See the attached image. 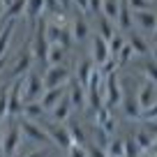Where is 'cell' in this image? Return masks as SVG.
I'll return each instance as SVG.
<instances>
[{
    "instance_id": "cell-1",
    "label": "cell",
    "mask_w": 157,
    "mask_h": 157,
    "mask_svg": "<svg viewBox=\"0 0 157 157\" xmlns=\"http://www.w3.org/2000/svg\"><path fill=\"white\" fill-rule=\"evenodd\" d=\"M30 49H33L35 56V63H39V69H46V60H49V49H51V42H49V19L42 16V19L35 23V33L30 37Z\"/></svg>"
},
{
    "instance_id": "cell-2",
    "label": "cell",
    "mask_w": 157,
    "mask_h": 157,
    "mask_svg": "<svg viewBox=\"0 0 157 157\" xmlns=\"http://www.w3.org/2000/svg\"><path fill=\"white\" fill-rule=\"evenodd\" d=\"M44 93V78L39 69H30L23 76V104L25 102H39Z\"/></svg>"
},
{
    "instance_id": "cell-3",
    "label": "cell",
    "mask_w": 157,
    "mask_h": 157,
    "mask_svg": "<svg viewBox=\"0 0 157 157\" xmlns=\"http://www.w3.org/2000/svg\"><path fill=\"white\" fill-rule=\"evenodd\" d=\"M123 86H120V78H118V74H109V76H104V106L109 109H118L120 104H123Z\"/></svg>"
},
{
    "instance_id": "cell-4",
    "label": "cell",
    "mask_w": 157,
    "mask_h": 157,
    "mask_svg": "<svg viewBox=\"0 0 157 157\" xmlns=\"http://www.w3.org/2000/svg\"><path fill=\"white\" fill-rule=\"evenodd\" d=\"M16 123H19V127H21V134H25L30 141L42 143V146H53V143H51V136L46 134V129H44V125H42V123L28 120V118H23V116L16 118Z\"/></svg>"
},
{
    "instance_id": "cell-5",
    "label": "cell",
    "mask_w": 157,
    "mask_h": 157,
    "mask_svg": "<svg viewBox=\"0 0 157 157\" xmlns=\"http://www.w3.org/2000/svg\"><path fill=\"white\" fill-rule=\"evenodd\" d=\"M44 90L46 88H60V86H67L72 81V72H69L67 65H51L44 69Z\"/></svg>"
},
{
    "instance_id": "cell-6",
    "label": "cell",
    "mask_w": 157,
    "mask_h": 157,
    "mask_svg": "<svg viewBox=\"0 0 157 157\" xmlns=\"http://www.w3.org/2000/svg\"><path fill=\"white\" fill-rule=\"evenodd\" d=\"M23 109V76L10 83V104H7V123L16 120Z\"/></svg>"
},
{
    "instance_id": "cell-7",
    "label": "cell",
    "mask_w": 157,
    "mask_h": 157,
    "mask_svg": "<svg viewBox=\"0 0 157 157\" xmlns=\"http://www.w3.org/2000/svg\"><path fill=\"white\" fill-rule=\"evenodd\" d=\"M33 65H35V56H33V49H30V44H28V46H23V49L19 51V56H16L14 65H12V69H10V78L16 81V78L25 76V74L33 69Z\"/></svg>"
},
{
    "instance_id": "cell-8",
    "label": "cell",
    "mask_w": 157,
    "mask_h": 157,
    "mask_svg": "<svg viewBox=\"0 0 157 157\" xmlns=\"http://www.w3.org/2000/svg\"><path fill=\"white\" fill-rule=\"evenodd\" d=\"M19 148H21V127L16 120H10V125L5 127V139H2L0 150L5 152V157H16Z\"/></svg>"
},
{
    "instance_id": "cell-9",
    "label": "cell",
    "mask_w": 157,
    "mask_h": 157,
    "mask_svg": "<svg viewBox=\"0 0 157 157\" xmlns=\"http://www.w3.org/2000/svg\"><path fill=\"white\" fill-rule=\"evenodd\" d=\"M42 125H44L46 134L51 136V143H53L56 148H63V150H69V148H72V136H69V132H67V125L46 123V120H42Z\"/></svg>"
},
{
    "instance_id": "cell-10",
    "label": "cell",
    "mask_w": 157,
    "mask_h": 157,
    "mask_svg": "<svg viewBox=\"0 0 157 157\" xmlns=\"http://www.w3.org/2000/svg\"><path fill=\"white\" fill-rule=\"evenodd\" d=\"M90 56H93V63L95 67H102L106 60H111V53H109V42L104 37H99V35H95L93 37V44H90Z\"/></svg>"
},
{
    "instance_id": "cell-11",
    "label": "cell",
    "mask_w": 157,
    "mask_h": 157,
    "mask_svg": "<svg viewBox=\"0 0 157 157\" xmlns=\"http://www.w3.org/2000/svg\"><path fill=\"white\" fill-rule=\"evenodd\" d=\"M136 102H139V106H141V113L157 102V86L152 83V81L146 78L141 83V88H139V93H136Z\"/></svg>"
},
{
    "instance_id": "cell-12",
    "label": "cell",
    "mask_w": 157,
    "mask_h": 157,
    "mask_svg": "<svg viewBox=\"0 0 157 157\" xmlns=\"http://www.w3.org/2000/svg\"><path fill=\"white\" fill-rule=\"evenodd\" d=\"M67 95H69V102H72V106H74V109L83 111V109L88 106V90H86L83 86L78 83L76 78H72V81H69V90H67Z\"/></svg>"
},
{
    "instance_id": "cell-13",
    "label": "cell",
    "mask_w": 157,
    "mask_h": 157,
    "mask_svg": "<svg viewBox=\"0 0 157 157\" xmlns=\"http://www.w3.org/2000/svg\"><path fill=\"white\" fill-rule=\"evenodd\" d=\"M72 111H74V106H72V102H69V95H65V97L49 111V113H51V123L65 125V123L69 120V116H72Z\"/></svg>"
},
{
    "instance_id": "cell-14",
    "label": "cell",
    "mask_w": 157,
    "mask_h": 157,
    "mask_svg": "<svg viewBox=\"0 0 157 157\" xmlns=\"http://www.w3.org/2000/svg\"><path fill=\"white\" fill-rule=\"evenodd\" d=\"M95 116H97V118H95V127L104 129V132H109V134L116 132V116H113V109L102 106Z\"/></svg>"
},
{
    "instance_id": "cell-15",
    "label": "cell",
    "mask_w": 157,
    "mask_h": 157,
    "mask_svg": "<svg viewBox=\"0 0 157 157\" xmlns=\"http://www.w3.org/2000/svg\"><path fill=\"white\" fill-rule=\"evenodd\" d=\"M67 95V90H65V86H60V88H46L44 93H42V97H39V104L44 106V111L49 113L51 109L56 106V104L60 102V99Z\"/></svg>"
},
{
    "instance_id": "cell-16",
    "label": "cell",
    "mask_w": 157,
    "mask_h": 157,
    "mask_svg": "<svg viewBox=\"0 0 157 157\" xmlns=\"http://www.w3.org/2000/svg\"><path fill=\"white\" fill-rule=\"evenodd\" d=\"M69 28H72V35H74V42H86V39L90 37V25H88V21H86V16L83 14H76L74 16V21L69 23Z\"/></svg>"
},
{
    "instance_id": "cell-17",
    "label": "cell",
    "mask_w": 157,
    "mask_h": 157,
    "mask_svg": "<svg viewBox=\"0 0 157 157\" xmlns=\"http://www.w3.org/2000/svg\"><path fill=\"white\" fill-rule=\"evenodd\" d=\"M134 14V23L143 30V33H150L157 28V14L152 10H146V12H132Z\"/></svg>"
},
{
    "instance_id": "cell-18",
    "label": "cell",
    "mask_w": 157,
    "mask_h": 157,
    "mask_svg": "<svg viewBox=\"0 0 157 157\" xmlns=\"http://www.w3.org/2000/svg\"><path fill=\"white\" fill-rule=\"evenodd\" d=\"M42 16H46V5L44 0H28L25 2V19L30 21V23H37Z\"/></svg>"
},
{
    "instance_id": "cell-19",
    "label": "cell",
    "mask_w": 157,
    "mask_h": 157,
    "mask_svg": "<svg viewBox=\"0 0 157 157\" xmlns=\"http://www.w3.org/2000/svg\"><path fill=\"white\" fill-rule=\"evenodd\" d=\"M127 44L132 46L134 56H139V58H148V56H150V44L143 39V35L132 33V35H129V39H127Z\"/></svg>"
},
{
    "instance_id": "cell-20",
    "label": "cell",
    "mask_w": 157,
    "mask_h": 157,
    "mask_svg": "<svg viewBox=\"0 0 157 157\" xmlns=\"http://www.w3.org/2000/svg\"><path fill=\"white\" fill-rule=\"evenodd\" d=\"M44 113L46 111L39 102H25L23 109H21V116L28 118V120H35V123H42V120H44Z\"/></svg>"
},
{
    "instance_id": "cell-21",
    "label": "cell",
    "mask_w": 157,
    "mask_h": 157,
    "mask_svg": "<svg viewBox=\"0 0 157 157\" xmlns=\"http://www.w3.org/2000/svg\"><path fill=\"white\" fill-rule=\"evenodd\" d=\"M120 106H123V113L129 120H139V118H141V106H139V102H136V95H125Z\"/></svg>"
},
{
    "instance_id": "cell-22",
    "label": "cell",
    "mask_w": 157,
    "mask_h": 157,
    "mask_svg": "<svg viewBox=\"0 0 157 157\" xmlns=\"http://www.w3.org/2000/svg\"><path fill=\"white\" fill-rule=\"evenodd\" d=\"M67 132H69V136H72V146L88 148V134H86V129L81 127L78 123H69L67 125Z\"/></svg>"
},
{
    "instance_id": "cell-23",
    "label": "cell",
    "mask_w": 157,
    "mask_h": 157,
    "mask_svg": "<svg viewBox=\"0 0 157 157\" xmlns=\"http://www.w3.org/2000/svg\"><path fill=\"white\" fill-rule=\"evenodd\" d=\"M25 2L28 0H12V2H7V7H5V16H2V21H16L19 16H23L25 14Z\"/></svg>"
},
{
    "instance_id": "cell-24",
    "label": "cell",
    "mask_w": 157,
    "mask_h": 157,
    "mask_svg": "<svg viewBox=\"0 0 157 157\" xmlns=\"http://www.w3.org/2000/svg\"><path fill=\"white\" fill-rule=\"evenodd\" d=\"M132 23H134V16H132L129 5H127V2H120V14H118L116 25L123 30V33H127V30H132Z\"/></svg>"
},
{
    "instance_id": "cell-25",
    "label": "cell",
    "mask_w": 157,
    "mask_h": 157,
    "mask_svg": "<svg viewBox=\"0 0 157 157\" xmlns=\"http://www.w3.org/2000/svg\"><path fill=\"white\" fill-rule=\"evenodd\" d=\"M95 69H97V67H95L93 60H83V63L78 65V69H76V81L83 86V88H88V81H90V76H93Z\"/></svg>"
},
{
    "instance_id": "cell-26",
    "label": "cell",
    "mask_w": 157,
    "mask_h": 157,
    "mask_svg": "<svg viewBox=\"0 0 157 157\" xmlns=\"http://www.w3.org/2000/svg\"><path fill=\"white\" fill-rule=\"evenodd\" d=\"M14 30H16V21H7V25L0 30V60L5 58V51H7V46H10V42H12Z\"/></svg>"
},
{
    "instance_id": "cell-27",
    "label": "cell",
    "mask_w": 157,
    "mask_h": 157,
    "mask_svg": "<svg viewBox=\"0 0 157 157\" xmlns=\"http://www.w3.org/2000/svg\"><path fill=\"white\" fill-rule=\"evenodd\" d=\"M134 141H136V146L141 148V152L152 150V146H155V136H152V134L148 132L146 127H143V129H139V132L134 134Z\"/></svg>"
},
{
    "instance_id": "cell-28",
    "label": "cell",
    "mask_w": 157,
    "mask_h": 157,
    "mask_svg": "<svg viewBox=\"0 0 157 157\" xmlns=\"http://www.w3.org/2000/svg\"><path fill=\"white\" fill-rule=\"evenodd\" d=\"M104 150H106V157H125V136H111Z\"/></svg>"
},
{
    "instance_id": "cell-29",
    "label": "cell",
    "mask_w": 157,
    "mask_h": 157,
    "mask_svg": "<svg viewBox=\"0 0 157 157\" xmlns=\"http://www.w3.org/2000/svg\"><path fill=\"white\" fill-rule=\"evenodd\" d=\"M118 14H120V2H118V0H104L102 2V16L104 19H109L111 23H116Z\"/></svg>"
},
{
    "instance_id": "cell-30",
    "label": "cell",
    "mask_w": 157,
    "mask_h": 157,
    "mask_svg": "<svg viewBox=\"0 0 157 157\" xmlns=\"http://www.w3.org/2000/svg\"><path fill=\"white\" fill-rule=\"evenodd\" d=\"M97 35H99V37H104V39L109 42V39L116 35V23H111L109 19L99 16V21H97Z\"/></svg>"
},
{
    "instance_id": "cell-31",
    "label": "cell",
    "mask_w": 157,
    "mask_h": 157,
    "mask_svg": "<svg viewBox=\"0 0 157 157\" xmlns=\"http://www.w3.org/2000/svg\"><path fill=\"white\" fill-rule=\"evenodd\" d=\"M125 44H127V42H125V37L120 33H116L111 39H109V53H111V60H118V56H120V51H123Z\"/></svg>"
},
{
    "instance_id": "cell-32",
    "label": "cell",
    "mask_w": 157,
    "mask_h": 157,
    "mask_svg": "<svg viewBox=\"0 0 157 157\" xmlns=\"http://www.w3.org/2000/svg\"><path fill=\"white\" fill-rule=\"evenodd\" d=\"M65 56H67V51L63 49V46H58V44H51V49H49V60H46V65H65Z\"/></svg>"
},
{
    "instance_id": "cell-33",
    "label": "cell",
    "mask_w": 157,
    "mask_h": 157,
    "mask_svg": "<svg viewBox=\"0 0 157 157\" xmlns=\"http://www.w3.org/2000/svg\"><path fill=\"white\" fill-rule=\"evenodd\" d=\"M141 69H143V74H146L148 81H152V83L157 86V63L150 58V56L141 60Z\"/></svg>"
},
{
    "instance_id": "cell-34",
    "label": "cell",
    "mask_w": 157,
    "mask_h": 157,
    "mask_svg": "<svg viewBox=\"0 0 157 157\" xmlns=\"http://www.w3.org/2000/svg\"><path fill=\"white\" fill-rule=\"evenodd\" d=\"M132 58H134L132 46H129V44H125V46H123V51H120V56H118V60H116V65H118V67H125V65H127Z\"/></svg>"
},
{
    "instance_id": "cell-35",
    "label": "cell",
    "mask_w": 157,
    "mask_h": 157,
    "mask_svg": "<svg viewBox=\"0 0 157 157\" xmlns=\"http://www.w3.org/2000/svg\"><path fill=\"white\" fill-rule=\"evenodd\" d=\"M127 5L132 12H146V10H152V0H127Z\"/></svg>"
},
{
    "instance_id": "cell-36",
    "label": "cell",
    "mask_w": 157,
    "mask_h": 157,
    "mask_svg": "<svg viewBox=\"0 0 157 157\" xmlns=\"http://www.w3.org/2000/svg\"><path fill=\"white\" fill-rule=\"evenodd\" d=\"M139 152H141V148L136 146V141L125 136V157H139Z\"/></svg>"
},
{
    "instance_id": "cell-37",
    "label": "cell",
    "mask_w": 157,
    "mask_h": 157,
    "mask_svg": "<svg viewBox=\"0 0 157 157\" xmlns=\"http://www.w3.org/2000/svg\"><path fill=\"white\" fill-rule=\"evenodd\" d=\"M141 120H146V123H157V102L141 113Z\"/></svg>"
},
{
    "instance_id": "cell-38",
    "label": "cell",
    "mask_w": 157,
    "mask_h": 157,
    "mask_svg": "<svg viewBox=\"0 0 157 157\" xmlns=\"http://www.w3.org/2000/svg\"><path fill=\"white\" fill-rule=\"evenodd\" d=\"M44 5H46V14H53V16L56 14H65L58 0H44Z\"/></svg>"
},
{
    "instance_id": "cell-39",
    "label": "cell",
    "mask_w": 157,
    "mask_h": 157,
    "mask_svg": "<svg viewBox=\"0 0 157 157\" xmlns=\"http://www.w3.org/2000/svg\"><path fill=\"white\" fill-rule=\"evenodd\" d=\"M67 157H88V148L83 146H72L67 150Z\"/></svg>"
},
{
    "instance_id": "cell-40",
    "label": "cell",
    "mask_w": 157,
    "mask_h": 157,
    "mask_svg": "<svg viewBox=\"0 0 157 157\" xmlns=\"http://www.w3.org/2000/svg\"><path fill=\"white\" fill-rule=\"evenodd\" d=\"M74 5L78 7V14H83V16H90V5H88V0H72Z\"/></svg>"
},
{
    "instance_id": "cell-41",
    "label": "cell",
    "mask_w": 157,
    "mask_h": 157,
    "mask_svg": "<svg viewBox=\"0 0 157 157\" xmlns=\"http://www.w3.org/2000/svg\"><path fill=\"white\" fill-rule=\"evenodd\" d=\"M88 157H106V150H104L102 146H88Z\"/></svg>"
},
{
    "instance_id": "cell-42",
    "label": "cell",
    "mask_w": 157,
    "mask_h": 157,
    "mask_svg": "<svg viewBox=\"0 0 157 157\" xmlns=\"http://www.w3.org/2000/svg\"><path fill=\"white\" fill-rule=\"evenodd\" d=\"M25 157H56V155L49 150V148H44V150H33V152H28Z\"/></svg>"
},
{
    "instance_id": "cell-43",
    "label": "cell",
    "mask_w": 157,
    "mask_h": 157,
    "mask_svg": "<svg viewBox=\"0 0 157 157\" xmlns=\"http://www.w3.org/2000/svg\"><path fill=\"white\" fill-rule=\"evenodd\" d=\"M102 2L104 0H88V5H90V14H102Z\"/></svg>"
},
{
    "instance_id": "cell-44",
    "label": "cell",
    "mask_w": 157,
    "mask_h": 157,
    "mask_svg": "<svg viewBox=\"0 0 157 157\" xmlns=\"http://www.w3.org/2000/svg\"><path fill=\"white\" fill-rule=\"evenodd\" d=\"M146 129L155 136V141H157V123H146Z\"/></svg>"
},
{
    "instance_id": "cell-45",
    "label": "cell",
    "mask_w": 157,
    "mask_h": 157,
    "mask_svg": "<svg viewBox=\"0 0 157 157\" xmlns=\"http://www.w3.org/2000/svg\"><path fill=\"white\" fill-rule=\"evenodd\" d=\"M58 2H60V7H63V12H67V10H69V7H72V5H74L72 0H58Z\"/></svg>"
},
{
    "instance_id": "cell-46",
    "label": "cell",
    "mask_w": 157,
    "mask_h": 157,
    "mask_svg": "<svg viewBox=\"0 0 157 157\" xmlns=\"http://www.w3.org/2000/svg\"><path fill=\"white\" fill-rule=\"evenodd\" d=\"M148 44H150V49H152V46H157V28L152 30V35H150V42H148Z\"/></svg>"
},
{
    "instance_id": "cell-47",
    "label": "cell",
    "mask_w": 157,
    "mask_h": 157,
    "mask_svg": "<svg viewBox=\"0 0 157 157\" xmlns=\"http://www.w3.org/2000/svg\"><path fill=\"white\" fill-rule=\"evenodd\" d=\"M2 139H5V125H0V148H2Z\"/></svg>"
},
{
    "instance_id": "cell-48",
    "label": "cell",
    "mask_w": 157,
    "mask_h": 157,
    "mask_svg": "<svg viewBox=\"0 0 157 157\" xmlns=\"http://www.w3.org/2000/svg\"><path fill=\"white\" fill-rule=\"evenodd\" d=\"M150 58L157 63V46H152V49H150Z\"/></svg>"
},
{
    "instance_id": "cell-49",
    "label": "cell",
    "mask_w": 157,
    "mask_h": 157,
    "mask_svg": "<svg viewBox=\"0 0 157 157\" xmlns=\"http://www.w3.org/2000/svg\"><path fill=\"white\" fill-rule=\"evenodd\" d=\"M0 157H5V152H2V150H0Z\"/></svg>"
},
{
    "instance_id": "cell-50",
    "label": "cell",
    "mask_w": 157,
    "mask_h": 157,
    "mask_svg": "<svg viewBox=\"0 0 157 157\" xmlns=\"http://www.w3.org/2000/svg\"><path fill=\"white\" fill-rule=\"evenodd\" d=\"M118 2H127V0H118Z\"/></svg>"
},
{
    "instance_id": "cell-51",
    "label": "cell",
    "mask_w": 157,
    "mask_h": 157,
    "mask_svg": "<svg viewBox=\"0 0 157 157\" xmlns=\"http://www.w3.org/2000/svg\"><path fill=\"white\" fill-rule=\"evenodd\" d=\"M150 157H155V155H150Z\"/></svg>"
}]
</instances>
